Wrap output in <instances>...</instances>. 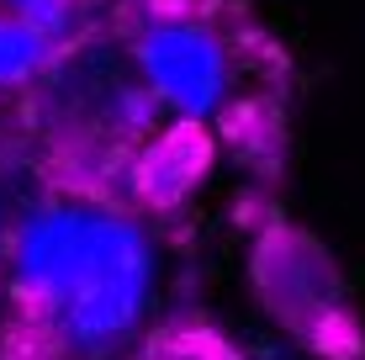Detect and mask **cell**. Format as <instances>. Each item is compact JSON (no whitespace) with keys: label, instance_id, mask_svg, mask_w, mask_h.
Returning <instances> with one entry per match:
<instances>
[{"label":"cell","instance_id":"obj_1","mask_svg":"<svg viewBox=\"0 0 365 360\" xmlns=\"http://www.w3.org/2000/svg\"><path fill=\"white\" fill-rule=\"evenodd\" d=\"M6 281L32 344L53 360H106L143 329L159 250L122 202L64 191L21 212Z\"/></svg>","mask_w":365,"mask_h":360},{"label":"cell","instance_id":"obj_2","mask_svg":"<svg viewBox=\"0 0 365 360\" xmlns=\"http://www.w3.org/2000/svg\"><path fill=\"white\" fill-rule=\"evenodd\" d=\"M128 48L138 85L175 122L207 128L238 106V48L196 0H148V11L133 21Z\"/></svg>","mask_w":365,"mask_h":360},{"label":"cell","instance_id":"obj_3","mask_svg":"<svg viewBox=\"0 0 365 360\" xmlns=\"http://www.w3.org/2000/svg\"><path fill=\"white\" fill-rule=\"evenodd\" d=\"M53 58H58V48H48L37 32H27L21 21H11L0 11V91H16V85L37 80Z\"/></svg>","mask_w":365,"mask_h":360},{"label":"cell","instance_id":"obj_4","mask_svg":"<svg viewBox=\"0 0 365 360\" xmlns=\"http://www.w3.org/2000/svg\"><path fill=\"white\" fill-rule=\"evenodd\" d=\"M0 11H6L11 21H21L27 32H37L48 48H69L74 37H80V0H0Z\"/></svg>","mask_w":365,"mask_h":360},{"label":"cell","instance_id":"obj_5","mask_svg":"<svg viewBox=\"0 0 365 360\" xmlns=\"http://www.w3.org/2000/svg\"><path fill=\"white\" fill-rule=\"evenodd\" d=\"M154 360H244V355L212 339V334H175V339L154 344Z\"/></svg>","mask_w":365,"mask_h":360},{"label":"cell","instance_id":"obj_6","mask_svg":"<svg viewBox=\"0 0 365 360\" xmlns=\"http://www.w3.org/2000/svg\"><path fill=\"white\" fill-rule=\"evenodd\" d=\"M0 244H6V233H0Z\"/></svg>","mask_w":365,"mask_h":360},{"label":"cell","instance_id":"obj_7","mask_svg":"<svg viewBox=\"0 0 365 360\" xmlns=\"http://www.w3.org/2000/svg\"><path fill=\"white\" fill-rule=\"evenodd\" d=\"M196 6H201V0H196Z\"/></svg>","mask_w":365,"mask_h":360}]
</instances>
